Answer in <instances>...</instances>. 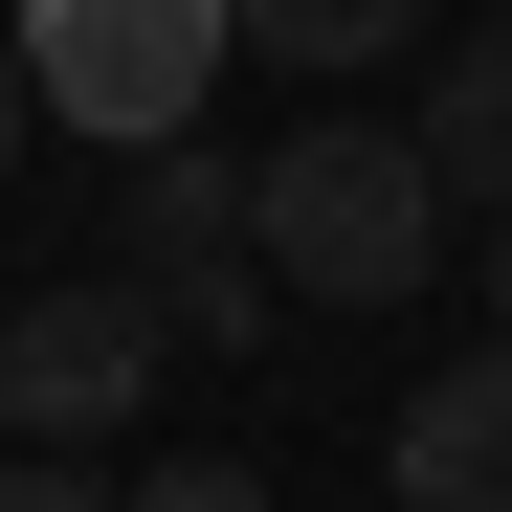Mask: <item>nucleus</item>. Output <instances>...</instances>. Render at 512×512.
<instances>
[{"mask_svg":"<svg viewBox=\"0 0 512 512\" xmlns=\"http://www.w3.org/2000/svg\"><path fill=\"white\" fill-rule=\"evenodd\" d=\"M446 156H423L401 112H357V90H334L312 134H268V156H245V245H268V290L290 312H401L423 268H446Z\"/></svg>","mask_w":512,"mask_h":512,"instance_id":"f257e3e1","label":"nucleus"},{"mask_svg":"<svg viewBox=\"0 0 512 512\" xmlns=\"http://www.w3.org/2000/svg\"><path fill=\"white\" fill-rule=\"evenodd\" d=\"M0 23H23L45 134H90V156H179L201 90L245 67V0H0Z\"/></svg>","mask_w":512,"mask_h":512,"instance_id":"f03ea898","label":"nucleus"},{"mask_svg":"<svg viewBox=\"0 0 512 512\" xmlns=\"http://www.w3.org/2000/svg\"><path fill=\"white\" fill-rule=\"evenodd\" d=\"M156 334H179V312H156V290H23V312H0V423H23V446H90V423H134V379H156Z\"/></svg>","mask_w":512,"mask_h":512,"instance_id":"7ed1b4c3","label":"nucleus"},{"mask_svg":"<svg viewBox=\"0 0 512 512\" xmlns=\"http://www.w3.org/2000/svg\"><path fill=\"white\" fill-rule=\"evenodd\" d=\"M379 512H512V334H468V357L379 423Z\"/></svg>","mask_w":512,"mask_h":512,"instance_id":"20e7f679","label":"nucleus"},{"mask_svg":"<svg viewBox=\"0 0 512 512\" xmlns=\"http://www.w3.org/2000/svg\"><path fill=\"white\" fill-rule=\"evenodd\" d=\"M423 156H446V201L468 223H512V23H468L446 67H423V112H401Z\"/></svg>","mask_w":512,"mask_h":512,"instance_id":"39448f33","label":"nucleus"},{"mask_svg":"<svg viewBox=\"0 0 512 512\" xmlns=\"http://www.w3.org/2000/svg\"><path fill=\"white\" fill-rule=\"evenodd\" d=\"M446 0H245V67H290V90H357V67H401Z\"/></svg>","mask_w":512,"mask_h":512,"instance_id":"423d86ee","label":"nucleus"},{"mask_svg":"<svg viewBox=\"0 0 512 512\" xmlns=\"http://www.w3.org/2000/svg\"><path fill=\"white\" fill-rule=\"evenodd\" d=\"M223 245H245V156H201V134L134 156V268L179 290V268H223Z\"/></svg>","mask_w":512,"mask_h":512,"instance_id":"0eeeda50","label":"nucleus"},{"mask_svg":"<svg viewBox=\"0 0 512 512\" xmlns=\"http://www.w3.org/2000/svg\"><path fill=\"white\" fill-rule=\"evenodd\" d=\"M179 334H201V357H268V334H290V290H268V245H223V268H179Z\"/></svg>","mask_w":512,"mask_h":512,"instance_id":"6e6552de","label":"nucleus"},{"mask_svg":"<svg viewBox=\"0 0 512 512\" xmlns=\"http://www.w3.org/2000/svg\"><path fill=\"white\" fill-rule=\"evenodd\" d=\"M0 512H134V490H112L90 446H0Z\"/></svg>","mask_w":512,"mask_h":512,"instance_id":"1a4fd4ad","label":"nucleus"},{"mask_svg":"<svg viewBox=\"0 0 512 512\" xmlns=\"http://www.w3.org/2000/svg\"><path fill=\"white\" fill-rule=\"evenodd\" d=\"M134 512H268V468H245V446H179V468H156Z\"/></svg>","mask_w":512,"mask_h":512,"instance_id":"9d476101","label":"nucleus"},{"mask_svg":"<svg viewBox=\"0 0 512 512\" xmlns=\"http://www.w3.org/2000/svg\"><path fill=\"white\" fill-rule=\"evenodd\" d=\"M23 134H45V90H23V23H0V179H23Z\"/></svg>","mask_w":512,"mask_h":512,"instance_id":"9b49d317","label":"nucleus"},{"mask_svg":"<svg viewBox=\"0 0 512 512\" xmlns=\"http://www.w3.org/2000/svg\"><path fill=\"white\" fill-rule=\"evenodd\" d=\"M490 334H512V223H490Z\"/></svg>","mask_w":512,"mask_h":512,"instance_id":"f8f14e48","label":"nucleus"},{"mask_svg":"<svg viewBox=\"0 0 512 512\" xmlns=\"http://www.w3.org/2000/svg\"><path fill=\"white\" fill-rule=\"evenodd\" d=\"M490 23H512V0H490Z\"/></svg>","mask_w":512,"mask_h":512,"instance_id":"ddd939ff","label":"nucleus"}]
</instances>
